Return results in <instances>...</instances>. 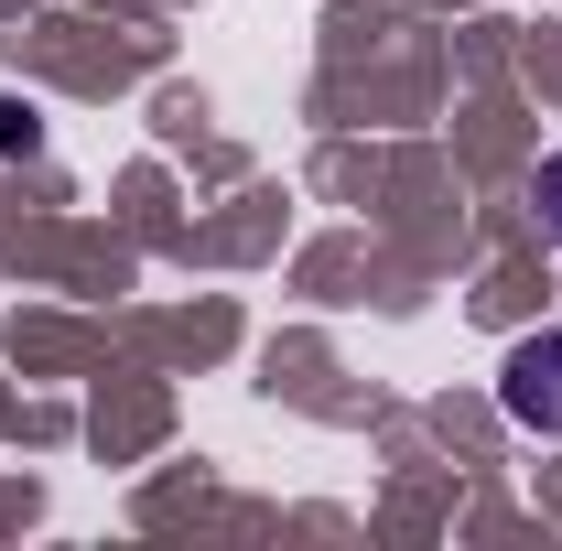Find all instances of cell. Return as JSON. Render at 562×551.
<instances>
[{
	"label": "cell",
	"mask_w": 562,
	"mask_h": 551,
	"mask_svg": "<svg viewBox=\"0 0 562 551\" xmlns=\"http://www.w3.org/2000/svg\"><path fill=\"white\" fill-rule=\"evenodd\" d=\"M497 401L519 432H562V336H530L508 346V368H497Z\"/></svg>",
	"instance_id": "obj_1"
},
{
	"label": "cell",
	"mask_w": 562,
	"mask_h": 551,
	"mask_svg": "<svg viewBox=\"0 0 562 551\" xmlns=\"http://www.w3.org/2000/svg\"><path fill=\"white\" fill-rule=\"evenodd\" d=\"M530 206H541V238L562 249V151L541 162V173H530Z\"/></svg>",
	"instance_id": "obj_2"
}]
</instances>
